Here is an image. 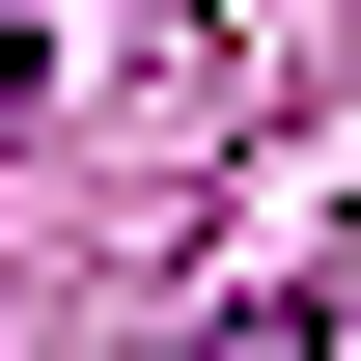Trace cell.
<instances>
[{
  "label": "cell",
  "instance_id": "cell-1",
  "mask_svg": "<svg viewBox=\"0 0 361 361\" xmlns=\"http://www.w3.org/2000/svg\"><path fill=\"white\" fill-rule=\"evenodd\" d=\"M223 361H334V306H223Z\"/></svg>",
  "mask_w": 361,
  "mask_h": 361
}]
</instances>
